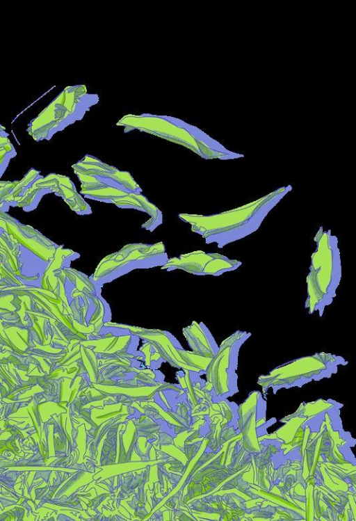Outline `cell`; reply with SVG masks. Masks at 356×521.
<instances>
[{
	"mask_svg": "<svg viewBox=\"0 0 356 521\" xmlns=\"http://www.w3.org/2000/svg\"><path fill=\"white\" fill-rule=\"evenodd\" d=\"M0 228L13 236L22 246L49 259L56 245L33 227L20 223L7 212L0 213Z\"/></svg>",
	"mask_w": 356,
	"mask_h": 521,
	"instance_id": "9c48e42d",
	"label": "cell"
},
{
	"mask_svg": "<svg viewBox=\"0 0 356 521\" xmlns=\"http://www.w3.org/2000/svg\"><path fill=\"white\" fill-rule=\"evenodd\" d=\"M145 337L171 366L191 371L180 356L179 350L183 348L182 346L170 332L160 330H151L146 332Z\"/></svg>",
	"mask_w": 356,
	"mask_h": 521,
	"instance_id": "7c38bea8",
	"label": "cell"
},
{
	"mask_svg": "<svg viewBox=\"0 0 356 521\" xmlns=\"http://www.w3.org/2000/svg\"><path fill=\"white\" fill-rule=\"evenodd\" d=\"M250 336V332L236 330L220 344L206 372L207 381L213 385L215 399H224L238 391L236 370L239 351Z\"/></svg>",
	"mask_w": 356,
	"mask_h": 521,
	"instance_id": "5b68a950",
	"label": "cell"
},
{
	"mask_svg": "<svg viewBox=\"0 0 356 521\" xmlns=\"http://www.w3.org/2000/svg\"><path fill=\"white\" fill-rule=\"evenodd\" d=\"M179 354L191 371H196L200 374H206L212 360V358H205L193 351H186L184 348L179 350Z\"/></svg>",
	"mask_w": 356,
	"mask_h": 521,
	"instance_id": "d6986e66",
	"label": "cell"
},
{
	"mask_svg": "<svg viewBox=\"0 0 356 521\" xmlns=\"http://www.w3.org/2000/svg\"><path fill=\"white\" fill-rule=\"evenodd\" d=\"M182 333L195 353L209 358L216 355L219 346L203 322L193 321L182 329Z\"/></svg>",
	"mask_w": 356,
	"mask_h": 521,
	"instance_id": "4fadbf2b",
	"label": "cell"
},
{
	"mask_svg": "<svg viewBox=\"0 0 356 521\" xmlns=\"http://www.w3.org/2000/svg\"><path fill=\"white\" fill-rule=\"evenodd\" d=\"M75 175L81 183V188L107 186L129 193L137 194H140L143 191L129 172L122 171L118 168L113 171L103 172L92 175Z\"/></svg>",
	"mask_w": 356,
	"mask_h": 521,
	"instance_id": "8fae6325",
	"label": "cell"
},
{
	"mask_svg": "<svg viewBox=\"0 0 356 521\" xmlns=\"http://www.w3.org/2000/svg\"><path fill=\"white\" fill-rule=\"evenodd\" d=\"M80 193L83 197L90 200L112 204L115 200L124 198L130 194L127 192L107 186L81 188Z\"/></svg>",
	"mask_w": 356,
	"mask_h": 521,
	"instance_id": "e0dca14e",
	"label": "cell"
},
{
	"mask_svg": "<svg viewBox=\"0 0 356 521\" xmlns=\"http://www.w3.org/2000/svg\"><path fill=\"white\" fill-rule=\"evenodd\" d=\"M99 102L85 85L67 86L29 124L26 131L35 141L50 140L58 131L80 120Z\"/></svg>",
	"mask_w": 356,
	"mask_h": 521,
	"instance_id": "3957f363",
	"label": "cell"
},
{
	"mask_svg": "<svg viewBox=\"0 0 356 521\" xmlns=\"http://www.w3.org/2000/svg\"><path fill=\"white\" fill-rule=\"evenodd\" d=\"M7 133L3 135L1 131V144H0V173L1 177L3 176L6 170L11 159L17 155L15 147L8 138Z\"/></svg>",
	"mask_w": 356,
	"mask_h": 521,
	"instance_id": "ffe728a7",
	"label": "cell"
},
{
	"mask_svg": "<svg viewBox=\"0 0 356 521\" xmlns=\"http://www.w3.org/2000/svg\"><path fill=\"white\" fill-rule=\"evenodd\" d=\"M317 247L311 257L307 277V297L305 308L309 314H323L337 294L341 278V266L338 241L329 231H318L315 237Z\"/></svg>",
	"mask_w": 356,
	"mask_h": 521,
	"instance_id": "7a4b0ae2",
	"label": "cell"
},
{
	"mask_svg": "<svg viewBox=\"0 0 356 521\" xmlns=\"http://www.w3.org/2000/svg\"><path fill=\"white\" fill-rule=\"evenodd\" d=\"M113 204L119 208L134 209L149 214L151 218L141 226L147 230H154L163 222L161 210L141 193H130L124 198L115 200Z\"/></svg>",
	"mask_w": 356,
	"mask_h": 521,
	"instance_id": "5bb4252c",
	"label": "cell"
},
{
	"mask_svg": "<svg viewBox=\"0 0 356 521\" xmlns=\"http://www.w3.org/2000/svg\"><path fill=\"white\" fill-rule=\"evenodd\" d=\"M116 125L123 127L124 132L138 129L178 143L187 146L202 157L197 144L191 134L188 131L175 132V131H179L186 129L177 124L174 125L169 117L149 114H127L124 115Z\"/></svg>",
	"mask_w": 356,
	"mask_h": 521,
	"instance_id": "52a82bcc",
	"label": "cell"
},
{
	"mask_svg": "<svg viewBox=\"0 0 356 521\" xmlns=\"http://www.w3.org/2000/svg\"><path fill=\"white\" fill-rule=\"evenodd\" d=\"M347 364L348 361L340 355L316 353L275 368L268 375L260 376L258 383L266 390L272 387L275 392L281 388L302 387L313 380L331 377L339 366Z\"/></svg>",
	"mask_w": 356,
	"mask_h": 521,
	"instance_id": "277c9868",
	"label": "cell"
},
{
	"mask_svg": "<svg viewBox=\"0 0 356 521\" xmlns=\"http://www.w3.org/2000/svg\"><path fill=\"white\" fill-rule=\"evenodd\" d=\"M34 186L49 189L56 196L60 197L79 215L92 214L90 205L78 193L70 177L65 175L50 173L39 179Z\"/></svg>",
	"mask_w": 356,
	"mask_h": 521,
	"instance_id": "30bf717a",
	"label": "cell"
},
{
	"mask_svg": "<svg viewBox=\"0 0 356 521\" xmlns=\"http://www.w3.org/2000/svg\"><path fill=\"white\" fill-rule=\"evenodd\" d=\"M169 258L163 242L154 244L131 243L119 253L106 258L99 271H127L134 268H152L165 265Z\"/></svg>",
	"mask_w": 356,
	"mask_h": 521,
	"instance_id": "8992f818",
	"label": "cell"
},
{
	"mask_svg": "<svg viewBox=\"0 0 356 521\" xmlns=\"http://www.w3.org/2000/svg\"><path fill=\"white\" fill-rule=\"evenodd\" d=\"M51 191L48 189L38 187L33 185L19 200L17 207L24 211L29 212L35 209L42 197Z\"/></svg>",
	"mask_w": 356,
	"mask_h": 521,
	"instance_id": "ac0fdd59",
	"label": "cell"
},
{
	"mask_svg": "<svg viewBox=\"0 0 356 521\" xmlns=\"http://www.w3.org/2000/svg\"><path fill=\"white\" fill-rule=\"evenodd\" d=\"M44 176L40 171L31 168L24 177L18 182L13 191L12 195L5 200L1 201L0 211L7 212L10 207H17L18 202L33 185Z\"/></svg>",
	"mask_w": 356,
	"mask_h": 521,
	"instance_id": "9a60e30c",
	"label": "cell"
},
{
	"mask_svg": "<svg viewBox=\"0 0 356 521\" xmlns=\"http://www.w3.org/2000/svg\"><path fill=\"white\" fill-rule=\"evenodd\" d=\"M72 168L75 174L83 175H92L118 169V168L108 165L90 154L85 155L81 160L73 164Z\"/></svg>",
	"mask_w": 356,
	"mask_h": 521,
	"instance_id": "2e32d148",
	"label": "cell"
},
{
	"mask_svg": "<svg viewBox=\"0 0 356 521\" xmlns=\"http://www.w3.org/2000/svg\"><path fill=\"white\" fill-rule=\"evenodd\" d=\"M242 262L213 253L195 250L168 259L162 269H179L196 275L219 276L226 272L237 269Z\"/></svg>",
	"mask_w": 356,
	"mask_h": 521,
	"instance_id": "ba28073f",
	"label": "cell"
},
{
	"mask_svg": "<svg viewBox=\"0 0 356 521\" xmlns=\"http://www.w3.org/2000/svg\"><path fill=\"white\" fill-rule=\"evenodd\" d=\"M291 189L290 185L245 205L215 215L180 214L179 217L191 225V230L202 235L206 243L218 248L239 240L256 231L268 213Z\"/></svg>",
	"mask_w": 356,
	"mask_h": 521,
	"instance_id": "6da1fadb",
	"label": "cell"
}]
</instances>
